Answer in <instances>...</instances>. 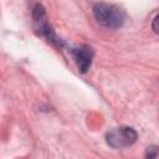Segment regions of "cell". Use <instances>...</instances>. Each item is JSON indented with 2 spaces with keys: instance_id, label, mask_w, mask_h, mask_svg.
<instances>
[{
  "instance_id": "obj_1",
  "label": "cell",
  "mask_w": 159,
  "mask_h": 159,
  "mask_svg": "<svg viewBox=\"0 0 159 159\" xmlns=\"http://www.w3.org/2000/svg\"><path fill=\"white\" fill-rule=\"evenodd\" d=\"M96 21L106 29H119L125 21V12L117 5L97 2L92 7Z\"/></svg>"
},
{
  "instance_id": "obj_2",
  "label": "cell",
  "mask_w": 159,
  "mask_h": 159,
  "mask_svg": "<svg viewBox=\"0 0 159 159\" xmlns=\"http://www.w3.org/2000/svg\"><path fill=\"white\" fill-rule=\"evenodd\" d=\"M32 25H34L35 31L40 36L45 37L48 42H51L52 45L62 46L61 40H58V37L56 36L55 31L50 26L45 7L41 4H35V6L32 9Z\"/></svg>"
},
{
  "instance_id": "obj_3",
  "label": "cell",
  "mask_w": 159,
  "mask_h": 159,
  "mask_svg": "<svg viewBox=\"0 0 159 159\" xmlns=\"http://www.w3.org/2000/svg\"><path fill=\"white\" fill-rule=\"evenodd\" d=\"M137 132L130 127H119L109 130L106 135V142L113 149H123L135 143Z\"/></svg>"
},
{
  "instance_id": "obj_4",
  "label": "cell",
  "mask_w": 159,
  "mask_h": 159,
  "mask_svg": "<svg viewBox=\"0 0 159 159\" xmlns=\"http://www.w3.org/2000/svg\"><path fill=\"white\" fill-rule=\"evenodd\" d=\"M71 53L73 56V60L77 65L78 71L82 73L87 72V70L91 67V63L94 56L93 48L88 45H81V46L73 47L71 50Z\"/></svg>"
},
{
  "instance_id": "obj_5",
  "label": "cell",
  "mask_w": 159,
  "mask_h": 159,
  "mask_svg": "<svg viewBox=\"0 0 159 159\" xmlns=\"http://www.w3.org/2000/svg\"><path fill=\"white\" fill-rule=\"evenodd\" d=\"M145 159H159V147L150 145L145 150Z\"/></svg>"
},
{
  "instance_id": "obj_6",
  "label": "cell",
  "mask_w": 159,
  "mask_h": 159,
  "mask_svg": "<svg viewBox=\"0 0 159 159\" xmlns=\"http://www.w3.org/2000/svg\"><path fill=\"white\" fill-rule=\"evenodd\" d=\"M152 29H153V31H154L155 34L159 35V15H157V16L154 17L153 24H152Z\"/></svg>"
}]
</instances>
